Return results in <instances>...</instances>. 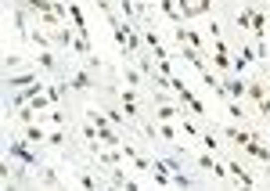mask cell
Segmentation results:
<instances>
[{"mask_svg": "<svg viewBox=\"0 0 270 191\" xmlns=\"http://www.w3.org/2000/svg\"><path fill=\"white\" fill-rule=\"evenodd\" d=\"M7 155H14V159H18V163H25V166H36V163H40V155L29 152L22 141H11V144H7Z\"/></svg>", "mask_w": 270, "mask_h": 191, "instance_id": "1", "label": "cell"}, {"mask_svg": "<svg viewBox=\"0 0 270 191\" xmlns=\"http://www.w3.org/2000/svg\"><path fill=\"white\" fill-rule=\"evenodd\" d=\"M159 7L166 11V18H170L173 25H184V14H180V7H177V0H159Z\"/></svg>", "mask_w": 270, "mask_h": 191, "instance_id": "2", "label": "cell"}, {"mask_svg": "<svg viewBox=\"0 0 270 191\" xmlns=\"http://www.w3.org/2000/svg\"><path fill=\"white\" fill-rule=\"evenodd\" d=\"M252 58H256V51H252V47H245V43H242V54H238L234 62H231V65L238 69V76H242V69H249V65H252Z\"/></svg>", "mask_w": 270, "mask_h": 191, "instance_id": "3", "label": "cell"}, {"mask_svg": "<svg viewBox=\"0 0 270 191\" xmlns=\"http://www.w3.org/2000/svg\"><path fill=\"white\" fill-rule=\"evenodd\" d=\"M198 166H202L205 173H213V177H223V166H220V163H216V159L209 155V152H205V155H198Z\"/></svg>", "mask_w": 270, "mask_h": 191, "instance_id": "4", "label": "cell"}, {"mask_svg": "<svg viewBox=\"0 0 270 191\" xmlns=\"http://www.w3.org/2000/svg\"><path fill=\"white\" fill-rule=\"evenodd\" d=\"M231 173L238 177V184H242V188H256V181H252V173H249L242 163H231Z\"/></svg>", "mask_w": 270, "mask_h": 191, "instance_id": "5", "label": "cell"}, {"mask_svg": "<svg viewBox=\"0 0 270 191\" xmlns=\"http://www.w3.org/2000/svg\"><path fill=\"white\" fill-rule=\"evenodd\" d=\"M40 83V72H18V76H7V87H29Z\"/></svg>", "mask_w": 270, "mask_h": 191, "instance_id": "6", "label": "cell"}, {"mask_svg": "<svg viewBox=\"0 0 270 191\" xmlns=\"http://www.w3.org/2000/svg\"><path fill=\"white\" fill-rule=\"evenodd\" d=\"M173 33H177V40H180V43H187V47H194V51H198V47H202V40H198V36H194V33H191V29H184V25H177V29H173Z\"/></svg>", "mask_w": 270, "mask_h": 191, "instance_id": "7", "label": "cell"}, {"mask_svg": "<svg viewBox=\"0 0 270 191\" xmlns=\"http://www.w3.org/2000/svg\"><path fill=\"white\" fill-rule=\"evenodd\" d=\"M245 152H249V155H256V159H263V163H270V148H263V144H260L256 137H249Z\"/></svg>", "mask_w": 270, "mask_h": 191, "instance_id": "8", "label": "cell"}, {"mask_svg": "<svg viewBox=\"0 0 270 191\" xmlns=\"http://www.w3.org/2000/svg\"><path fill=\"white\" fill-rule=\"evenodd\" d=\"M25 141H29V144H43V141H47V134H43L36 123H25Z\"/></svg>", "mask_w": 270, "mask_h": 191, "instance_id": "9", "label": "cell"}, {"mask_svg": "<svg viewBox=\"0 0 270 191\" xmlns=\"http://www.w3.org/2000/svg\"><path fill=\"white\" fill-rule=\"evenodd\" d=\"M213 43H216V69H231V54H227V47H223V40L216 36Z\"/></svg>", "mask_w": 270, "mask_h": 191, "instance_id": "10", "label": "cell"}, {"mask_svg": "<svg viewBox=\"0 0 270 191\" xmlns=\"http://www.w3.org/2000/svg\"><path fill=\"white\" fill-rule=\"evenodd\" d=\"M223 87H227V97H242V94H249V83L245 80H231V83H223Z\"/></svg>", "mask_w": 270, "mask_h": 191, "instance_id": "11", "label": "cell"}, {"mask_svg": "<svg viewBox=\"0 0 270 191\" xmlns=\"http://www.w3.org/2000/svg\"><path fill=\"white\" fill-rule=\"evenodd\" d=\"M90 83H94V80H90V72H76V76L69 80V87H72V91H87Z\"/></svg>", "mask_w": 270, "mask_h": 191, "instance_id": "12", "label": "cell"}, {"mask_svg": "<svg viewBox=\"0 0 270 191\" xmlns=\"http://www.w3.org/2000/svg\"><path fill=\"white\" fill-rule=\"evenodd\" d=\"M177 115H180V112H177L173 105H159V108H155V119H159V123H170V119H177Z\"/></svg>", "mask_w": 270, "mask_h": 191, "instance_id": "13", "label": "cell"}, {"mask_svg": "<svg viewBox=\"0 0 270 191\" xmlns=\"http://www.w3.org/2000/svg\"><path fill=\"white\" fill-rule=\"evenodd\" d=\"M29 7L40 11L43 18H51V14H54V4H51V0H29Z\"/></svg>", "mask_w": 270, "mask_h": 191, "instance_id": "14", "label": "cell"}, {"mask_svg": "<svg viewBox=\"0 0 270 191\" xmlns=\"http://www.w3.org/2000/svg\"><path fill=\"white\" fill-rule=\"evenodd\" d=\"M227 137H231V141H238V144H242V148H245L252 134H245V130H238V126H227Z\"/></svg>", "mask_w": 270, "mask_h": 191, "instance_id": "15", "label": "cell"}, {"mask_svg": "<svg viewBox=\"0 0 270 191\" xmlns=\"http://www.w3.org/2000/svg\"><path fill=\"white\" fill-rule=\"evenodd\" d=\"M227 115H231V119H242V115H245V112H242V105H238L234 97H227Z\"/></svg>", "mask_w": 270, "mask_h": 191, "instance_id": "16", "label": "cell"}, {"mask_svg": "<svg viewBox=\"0 0 270 191\" xmlns=\"http://www.w3.org/2000/svg\"><path fill=\"white\" fill-rule=\"evenodd\" d=\"M159 137H166V141H180V137H177V130H173L170 123H159Z\"/></svg>", "mask_w": 270, "mask_h": 191, "instance_id": "17", "label": "cell"}, {"mask_svg": "<svg viewBox=\"0 0 270 191\" xmlns=\"http://www.w3.org/2000/svg\"><path fill=\"white\" fill-rule=\"evenodd\" d=\"M123 105H126V115H137V105H133V91L123 94Z\"/></svg>", "mask_w": 270, "mask_h": 191, "instance_id": "18", "label": "cell"}, {"mask_svg": "<svg viewBox=\"0 0 270 191\" xmlns=\"http://www.w3.org/2000/svg\"><path fill=\"white\" fill-rule=\"evenodd\" d=\"M238 25H242V29H252V11H238Z\"/></svg>", "mask_w": 270, "mask_h": 191, "instance_id": "19", "label": "cell"}, {"mask_svg": "<svg viewBox=\"0 0 270 191\" xmlns=\"http://www.w3.org/2000/svg\"><path fill=\"white\" fill-rule=\"evenodd\" d=\"M202 148H209V152H216V148H220V141H216L213 134H205V137H202Z\"/></svg>", "mask_w": 270, "mask_h": 191, "instance_id": "20", "label": "cell"}, {"mask_svg": "<svg viewBox=\"0 0 270 191\" xmlns=\"http://www.w3.org/2000/svg\"><path fill=\"white\" fill-rule=\"evenodd\" d=\"M249 97H256V101H263L267 94H263V87H260V83H249Z\"/></svg>", "mask_w": 270, "mask_h": 191, "instance_id": "21", "label": "cell"}, {"mask_svg": "<svg viewBox=\"0 0 270 191\" xmlns=\"http://www.w3.org/2000/svg\"><path fill=\"white\" fill-rule=\"evenodd\" d=\"M40 65L43 69H54V54H40Z\"/></svg>", "mask_w": 270, "mask_h": 191, "instance_id": "22", "label": "cell"}, {"mask_svg": "<svg viewBox=\"0 0 270 191\" xmlns=\"http://www.w3.org/2000/svg\"><path fill=\"white\" fill-rule=\"evenodd\" d=\"M126 83H133V87H137V83H141V72H133V69H126Z\"/></svg>", "mask_w": 270, "mask_h": 191, "instance_id": "23", "label": "cell"}, {"mask_svg": "<svg viewBox=\"0 0 270 191\" xmlns=\"http://www.w3.org/2000/svg\"><path fill=\"white\" fill-rule=\"evenodd\" d=\"M123 14H126V22L133 18V0H123Z\"/></svg>", "mask_w": 270, "mask_h": 191, "instance_id": "24", "label": "cell"}, {"mask_svg": "<svg viewBox=\"0 0 270 191\" xmlns=\"http://www.w3.org/2000/svg\"><path fill=\"white\" fill-rule=\"evenodd\" d=\"M260 108H263V115H270V97H263V101H260Z\"/></svg>", "mask_w": 270, "mask_h": 191, "instance_id": "25", "label": "cell"}]
</instances>
